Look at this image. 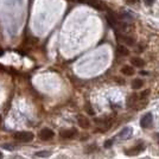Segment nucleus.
Masks as SVG:
<instances>
[{"label": "nucleus", "mask_w": 159, "mask_h": 159, "mask_svg": "<svg viewBox=\"0 0 159 159\" xmlns=\"http://www.w3.org/2000/svg\"><path fill=\"white\" fill-rule=\"evenodd\" d=\"M131 62H132L133 66H137V68H143V66H145V61L139 58V57H133Z\"/></svg>", "instance_id": "nucleus-10"}, {"label": "nucleus", "mask_w": 159, "mask_h": 159, "mask_svg": "<svg viewBox=\"0 0 159 159\" xmlns=\"http://www.w3.org/2000/svg\"><path fill=\"white\" fill-rule=\"evenodd\" d=\"M127 4H131V5H134V4H138L139 0H125Z\"/></svg>", "instance_id": "nucleus-16"}, {"label": "nucleus", "mask_w": 159, "mask_h": 159, "mask_svg": "<svg viewBox=\"0 0 159 159\" xmlns=\"http://www.w3.org/2000/svg\"><path fill=\"white\" fill-rule=\"evenodd\" d=\"M2 157H4V156H2V153H1V152H0V159H1V158H2Z\"/></svg>", "instance_id": "nucleus-19"}, {"label": "nucleus", "mask_w": 159, "mask_h": 159, "mask_svg": "<svg viewBox=\"0 0 159 159\" xmlns=\"http://www.w3.org/2000/svg\"><path fill=\"white\" fill-rule=\"evenodd\" d=\"M77 134V131L75 128H69V129H62L60 132V137L63 139H73Z\"/></svg>", "instance_id": "nucleus-3"}, {"label": "nucleus", "mask_w": 159, "mask_h": 159, "mask_svg": "<svg viewBox=\"0 0 159 159\" xmlns=\"http://www.w3.org/2000/svg\"><path fill=\"white\" fill-rule=\"evenodd\" d=\"M116 38L119 40H121L124 44H126V45H129V47H132L134 45V39H133L132 37H128V36H121V34H116Z\"/></svg>", "instance_id": "nucleus-7"}, {"label": "nucleus", "mask_w": 159, "mask_h": 159, "mask_svg": "<svg viewBox=\"0 0 159 159\" xmlns=\"http://www.w3.org/2000/svg\"><path fill=\"white\" fill-rule=\"evenodd\" d=\"M153 124V116L151 113H146L145 115L140 120V125L143 128H150Z\"/></svg>", "instance_id": "nucleus-2"}, {"label": "nucleus", "mask_w": 159, "mask_h": 159, "mask_svg": "<svg viewBox=\"0 0 159 159\" xmlns=\"http://www.w3.org/2000/svg\"><path fill=\"white\" fill-rule=\"evenodd\" d=\"M106 19H107V23H108V25L113 29H116L118 27V23H116V20L114 18V16L112 13H108L106 14Z\"/></svg>", "instance_id": "nucleus-9"}, {"label": "nucleus", "mask_w": 159, "mask_h": 159, "mask_svg": "<svg viewBox=\"0 0 159 159\" xmlns=\"http://www.w3.org/2000/svg\"><path fill=\"white\" fill-rule=\"evenodd\" d=\"M14 139L20 141V143H30L33 140V133L21 131V132L14 133Z\"/></svg>", "instance_id": "nucleus-1"}, {"label": "nucleus", "mask_w": 159, "mask_h": 159, "mask_svg": "<svg viewBox=\"0 0 159 159\" xmlns=\"http://www.w3.org/2000/svg\"><path fill=\"white\" fill-rule=\"evenodd\" d=\"M144 1H145L146 5H148V6L153 5V2H154V0H144Z\"/></svg>", "instance_id": "nucleus-17"}, {"label": "nucleus", "mask_w": 159, "mask_h": 159, "mask_svg": "<svg viewBox=\"0 0 159 159\" xmlns=\"http://www.w3.org/2000/svg\"><path fill=\"white\" fill-rule=\"evenodd\" d=\"M144 86V82H143V80H140V79H135V80H133V82H132V89H140L141 87Z\"/></svg>", "instance_id": "nucleus-12"}, {"label": "nucleus", "mask_w": 159, "mask_h": 159, "mask_svg": "<svg viewBox=\"0 0 159 159\" xmlns=\"http://www.w3.org/2000/svg\"><path fill=\"white\" fill-rule=\"evenodd\" d=\"M144 148H145V145L144 144H139V145L134 146V147H131L129 150H126L125 154H127V156H137V154L143 152Z\"/></svg>", "instance_id": "nucleus-4"}, {"label": "nucleus", "mask_w": 159, "mask_h": 159, "mask_svg": "<svg viewBox=\"0 0 159 159\" xmlns=\"http://www.w3.org/2000/svg\"><path fill=\"white\" fill-rule=\"evenodd\" d=\"M132 133H133L132 128H131V127H126V128H124V129L118 134V137L121 138V139H127V138H129V137L132 135Z\"/></svg>", "instance_id": "nucleus-8"}, {"label": "nucleus", "mask_w": 159, "mask_h": 159, "mask_svg": "<svg viewBox=\"0 0 159 159\" xmlns=\"http://www.w3.org/2000/svg\"><path fill=\"white\" fill-rule=\"evenodd\" d=\"M37 157H42V158H45V157H49L51 152H49V151H38V152L34 153Z\"/></svg>", "instance_id": "nucleus-14"}, {"label": "nucleus", "mask_w": 159, "mask_h": 159, "mask_svg": "<svg viewBox=\"0 0 159 159\" xmlns=\"http://www.w3.org/2000/svg\"><path fill=\"white\" fill-rule=\"evenodd\" d=\"M53 135H55V133H53V131L50 129V128H43L39 132V138L42 140H44V141L52 139Z\"/></svg>", "instance_id": "nucleus-5"}, {"label": "nucleus", "mask_w": 159, "mask_h": 159, "mask_svg": "<svg viewBox=\"0 0 159 159\" xmlns=\"http://www.w3.org/2000/svg\"><path fill=\"white\" fill-rule=\"evenodd\" d=\"M156 137L158 138V139H157V140H158V143H159V133H158V134H157V135H156Z\"/></svg>", "instance_id": "nucleus-18"}, {"label": "nucleus", "mask_w": 159, "mask_h": 159, "mask_svg": "<svg viewBox=\"0 0 159 159\" xmlns=\"http://www.w3.org/2000/svg\"><path fill=\"white\" fill-rule=\"evenodd\" d=\"M1 120L2 119H1V115H0V124H1Z\"/></svg>", "instance_id": "nucleus-20"}, {"label": "nucleus", "mask_w": 159, "mask_h": 159, "mask_svg": "<svg viewBox=\"0 0 159 159\" xmlns=\"http://www.w3.org/2000/svg\"><path fill=\"white\" fill-rule=\"evenodd\" d=\"M2 147L6 148V150H8V151H13L14 148H16V145H13V144H4Z\"/></svg>", "instance_id": "nucleus-15"}, {"label": "nucleus", "mask_w": 159, "mask_h": 159, "mask_svg": "<svg viewBox=\"0 0 159 159\" xmlns=\"http://www.w3.org/2000/svg\"><path fill=\"white\" fill-rule=\"evenodd\" d=\"M116 52L119 53V55H121V56H127L128 55V50L124 45H118L116 47Z\"/></svg>", "instance_id": "nucleus-13"}, {"label": "nucleus", "mask_w": 159, "mask_h": 159, "mask_svg": "<svg viewBox=\"0 0 159 159\" xmlns=\"http://www.w3.org/2000/svg\"><path fill=\"white\" fill-rule=\"evenodd\" d=\"M121 73L124 75H126V76H132L134 74V69L131 66H124L121 68Z\"/></svg>", "instance_id": "nucleus-11"}, {"label": "nucleus", "mask_w": 159, "mask_h": 159, "mask_svg": "<svg viewBox=\"0 0 159 159\" xmlns=\"http://www.w3.org/2000/svg\"><path fill=\"white\" fill-rule=\"evenodd\" d=\"M77 124H79V126L81 128H84V129L90 127V121L84 115H79L77 116Z\"/></svg>", "instance_id": "nucleus-6"}]
</instances>
